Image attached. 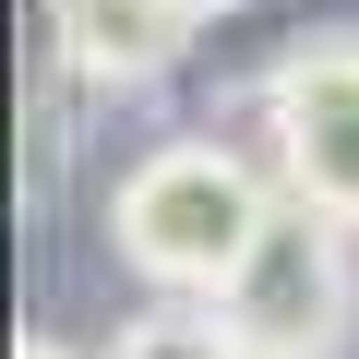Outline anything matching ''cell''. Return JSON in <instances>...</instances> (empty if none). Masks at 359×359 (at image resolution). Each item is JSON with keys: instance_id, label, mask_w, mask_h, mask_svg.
Wrapping results in <instances>:
<instances>
[{"instance_id": "cell-7", "label": "cell", "mask_w": 359, "mask_h": 359, "mask_svg": "<svg viewBox=\"0 0 359 359\" xmlns=\"http://www.w3.org/2000/svg\"><path fill=\"white\" fill-rule=\"evenodd\" d=\"M204 13H228V0H204Z\"/></svg>"}, {"instance_id": "cell-3", "label": "cell", "mask_w": 359, "mask_h": 359, "mask_svg": "<svg viewBox=\"0 0 359 359\" xmlns=\"http://www.w3.org/2000/svg\"><path fill=\"white\" fill-rule=\"evenodd\" d=\"M264 156L299 204L359 228V36H311L264 72Z\"/></svg>"}, {"instance_id": "cell-6", "label": "cell", "mask_w": 359, "mask_h": 359, "mask_svg": "<svg viewBox=\"0 0 359 359\" xmlns=\"http://www.w3.org/2000/svg\"><path fill=\"white\" fill-rule=\"evenodd\" d=\"M13 359H84V347H60V335H25V347H13Z\"/></svg>"}, {"instance_id": "cell-4", "label": "cell", "mask_w": 359, "mask_h": 359, "mask_svg": "<svg viewBox=\"0 0 359 359\" xmlns=\"http://www.w3.org/2000/svg\"><path fill=\"white\" fill-rule=\"evenodd\" d=\"M192 25H204V0H48L60 72H72V84H108V96H132V84L180 72Z\"/></svg>"}, {"instance_id": "cell-2", "label": "cell", "mask_w": 359, "mask_h": 359, "mask_svg": "<svg viewBox=\"0 0 359 359\" xmlns=\"http://www.w3.org/2000/svg\"><path fill=\"white\" fill-rule=\"evenodd\" d=\"M347 216H323V204H276L264 216V240H252V264L216 287L228 311H240V335H252V359H335L347 347V323H359V264H347Z\"/></svg>"}, {"instance_id": "cell-1", "label": "cell", "mask_w": 359, "mask_h": 359, "mask_svg": "<svg viewBox=\"0 0 359 359\" xmlns=\"http://www.w3.org/2000/svg\"><path fill=\"white\" fill-rule=\"evenodd\" d=\"M276 204H287V180H264L240 144L180 132V144H156L120 192H108V252H120L144 287H192V299H216V287L252 264V240H264Z\"/></svg>"}, {"instance_id": "cell-5", "label": "cell", "mask_w": 359, "mask_h": 359, "mask_svg": "<svg viewBox=\"0 0 359 359\" xmlns=\"http://www.w3.org/2000/svg\"><path fill=\"white\" fill-rule=\"evenodd\" d=\"M108 359H252V335H240V311H228V299L156 287V311H132Z\"/></svg>"}]
</instances>
